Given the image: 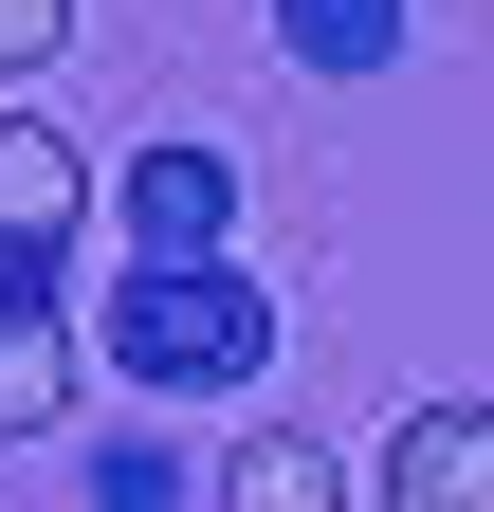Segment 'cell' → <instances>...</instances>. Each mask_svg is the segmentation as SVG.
<instances>
[{"label": "cell", "mask_w": 494, "mask_h": 512, "mask_svg": "<svg viewBox=\"0 0 494 512\" xmlns=\"http://www.w3.org/2000/svg\"><path fill=\"white\" fill-rule=\"evenodd\" d=\"M74 384H92L74 311H55V293H0V439H55V421H74Z\"/></svg>", "instance_id": "5"}, {"label": "cell", "mask_w": 494, "mask_h": 512, "mask_svg": "<svg viewBox=\"0 0 494 512\" xmlns=\"http://www.w3.org/2000/svg\"><path fill=\"white\" fill-rule=\"evenodd\" d=\"M275 55H293V74H385L403 0H275Z\"/></svg>", "instance_id": "6"}, {"label": "cell", "mask_w": 494, "mask_h": 512, "mask_svg": "<svg viewBox=\"0 0 494 512\" xmlns=\"http://www.w3.org/2000/svg\"><path fill=\"white\" fill-rule=\"evenodd\" d=\"M74 238H92V165L37 110H0V256H74Z\"/></svg>", "instance_id": "3"}, {"label": "cell", "mask_w": 494, "mask_h": 512, "mask_svg": "<svg viewBox=\"0 0 494 512\" xmlns=\"http://www.w3.org/2000/svg\"><path fill=\"white\" fill-rule=\"evenodd\" d=\"M55 37H74V0H0V74H37Z\"/></svg>", "instance_id": "8"}, {"label": "cell", "mask_w": 494, "mask_h": 512, "mask_svg": "<svg viewBox=\"0 0 494 512\" xmlns=\"http://www.w3.org/2000/svg\"><path fill=\"white\" fill-rule=\"evenodd\" d=\"M220 512H348V476H330V439H238Z\"/></svg>", "instance_id": "7"}, {"label": "cell", "mask_w": 494, "mask_h": 512, "mask_svg": "<svg viewBox=\"0 0 494 512\" xmlns=\"http://www.w3.org/2000/svg\"><path fill=\"white\" fill-rule=\"evenodd\" d=\"M110 238H129V275L238 256V165L220 147H129V165H110Z\"/></svg>", "instance_id": "2"}, {"label": "cell", "mask_w": 494, "mask_h": 512, "mask_svg": "<svg viewBox=\"0 0 494 512\" xmlns=\"http://www.w3.org/2000/svg\"><path fill=\"white\" fill-rule=\"evenodd\" d=\"M92 366L147 384V403H238V384L275 366V293L238 275V256H183V275H129L92 311Z\"/></svg>", "instance_id": "1"}, {"label": "cell", "mask_w": 494, "mask_h": 512, "mask_svg": "<svg viewBox=\"0 0 494 512\" xmlns=\"http://www.w3.org/2000/svg\"><path fill=\"white\" fill-rule=\"evenodd\" d=\"M385 512H494V403H421L385 439Z\"/></svg>", "instance_id": "4"}]
</instances>
